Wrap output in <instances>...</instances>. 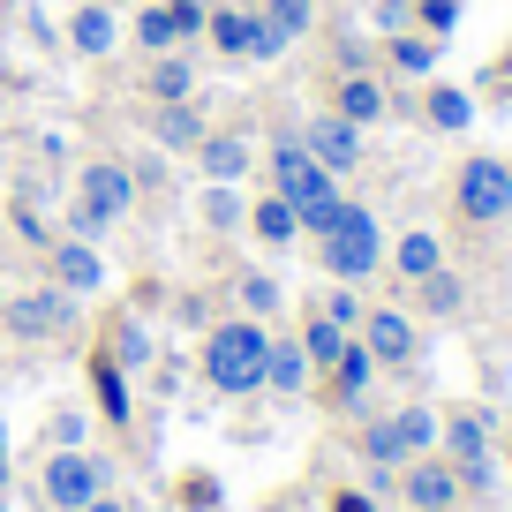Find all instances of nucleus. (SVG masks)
I'll return each mask as SVG.
<instances>
[{
  "label": "nucleus",
  "mask_w": 512,
  "mask_h": 512,
  "mask_svg": "<svg viewBox=\"0 0 512 512\" xmlns=\"http://www.w3.org/2000/svg\"><path fill=\"white\" fill-rule=\"evenodd\" d=\"M317 249H324V272H332L339 287L369 279V272L384 264V226H377V211H369V204H347V196H339L332 219H324V234H317Z\"/></svg>",
  "instance_id": "obj_1"
},
{
  "label": "nucleus",
  "mask_w": 512,
  "mask_h": 512,
  "mask_svg": "<svg viewBox=\"0 0 512 512\" xmlns=\"http://www.w3.org/2000/svg\"><path fill=\"white\" fill-rule=\"evenodd\" d=\"M264 354H272V332L256 317H226L219 332L204 339V377L219 392H256L264 384Z\"/></svg>",
  "instance_id": "obj_2"
},
{
  "label": "nucleus",
  "mask_w": 512,
  "mask_h": 512,
  "mask_svg": "<svg viewBox=\"0 0 512 512\" xmlns=\"http://www.w3.org/2000/svg\"><path fill=\"white\" fill-rule=\"evenodd\" d=\"M264 174H272V196H287V204H294V219H317V211L339 196V181L302 151V136H279L272 159H264Z\"/></svg>",
  "instance_id": "obj_3"
},
{
  "label": "nucleus",
  "mask_w": 512,
  "mask_h": 512,
  "mask_svg": "<svg viewBox=\"0 0 512 512\" xmlns=\"http://www.w3.org/2000/svg\"><path fill=\"white\" fill-rule=\"evenodd\" d=\"M452 204L467 226H505L512 219V166L505 159H467L452 181Z\"/></svg>",
  "instance_id": "obj_4"
},
{
  "label": "nucleus",
  "mask_w": 512,
  "mask_h": 512,
  "mask_svg": "<svg viewBox=\"0 0 512 512\" xmlns=\"http://www.w3.org/2000/svg\"><path fill=\"white\" fill-rule=\"evenodd\" d=\"M68 324H76V294H61V287H31V294H8V302H0V332L23 339V347L68 332Z\"/></svg>",
  "instance_id": "obj_5"
},
{
  "label": "nucleus",
  "mask_w": 512,
  "mask_h": 512,
  "mask_svg": "<svg viewBox=\"0 0 512 512\" xmlns=\"http://www.w3.org/2000/svg\"><path fill=\"white\" fill-rule=\"evenodd\" d=\"M76 204L91 211L98 226H121L128 211H136V174H128L121 159H91L83 181H76Z\"/></svg>",
  "instance_id": "obj_6"
},
{
  "label": "nucleus",
  "mask_w": 512,
  "mask_h": 512,
  "mask_svg": "<svg viewBox=\"0 0 512 512\" xmlns=\"http://www.w3.org/2000/svg\"><path fill=\"white\" fill-rule=\"evenodd\" d=\"M204 38L219 53H234V61H272V53H287V46H279V31L256 16V8H211Z\"/></svg>",
  "instance_id": "obj_7"
},
{
  "label": "nucleus",
  "mask_w": 512,
  "mask_h": 512,
  "mask_svg": "<svg viewBox=\"0 0 512 512\" xmlns=\"http://www.w3.org/2000/svg\"><path fill=\"white\" fill-rule=\"evenodd\" d=\"M46 497L61 512H83L91 497H106V460H98V452H76V445L53 452L46 460Z\"/></svg>",
  "instance_id": "obj_8"
},
{
  "label": "nucleus",
  "mask_w": 512,
  "mask_h": 512,
  "mask_svg": "<svg viewBox=\"0 0 512 512\" xmlns=\"http://www.w3.org/2000/svg\"><path fill=\"white\" fill-rule=\"evenodd\" d=\"M302 151L339 181V174H354V166H362V128L339 121V113H309V121H302Z\"/></svg>",
  "instance_id": "obj_9"
},
{
  "label": "nucleus",
  "mask_w": 512,
  "mask_h": 512,
  "mask_svg": "<svg viewBox=\"0 0 512 512\" xmlns=\"http://www.w3.org/2000/svg\"><path fill=\"white\" fill-rule=\"evenodd\" d=\"M46 264H53V287L76 294V302L106 287V256H98V241H76V234H68V241H53V249H46Z\"/></svg>",
  "instance_id": "obj_10"
},
{
  "label": "nucleus",
  "mask_w": 512,
  "mask_h": 512,
  "mask_svg": "<svg viewBox=\"0 0 512 512\" xmlns=\"http://www.w3.org/2000/svg\"><path fill=\"white\" fill-rule=\"evenodd\" d=\"M362 347H369V362H415V317H400V309H362Z\"/></svg>",
  "instance_id": "obj_11"
},
{
  "label": "nucleus",
  "mask_w": 512,
  "mask_h": 512,
  "mask_svg": "<svg viewBox=\"0 0 512 512\" xmlns=\"http://www.w3.org/2000/svg\"><path fill=\"white\" fill-rule=\"evenodd\" d=\"M332 113H339V121H354V128H377L384 113H392V91H384V83L369 76V68H354V76H339Z\"/></svg>",
  "instance_id": "obj_12"
},
{
  "label": "nucleus",
  "mask_w": 512,
  "mask_h": 512,
  "mask_svg": "<svg viewBox=\"0 0 512 512\" xmlns=\"http://www.w3.org/2000/svg\"><path fill=\"white\" fill-rule=\"evenodd\" d=\"M392 272H400V287L445 272V241H437V226H407V234L392 241Z\"/></svg>",
  "instance_id": "obj_13"
},
{
  "label": "nucleus",
  "mask_w": 512,
  "mask_h": 512,
  "mask_svg": "<svg viewBox=\"0 0 512 512\" xmlns=\"http://www.w3.org/2000/svg\"><path fill=\"white\" fill-rule=\"evenodd\" d=\"M196 166H204V181H241L256 166V151H249L241 128H226V136H204V144H196Z\"/></svg>",
  "instance_id": "obj_14"
},
{
  "label": "nucleus",
  "mask_w": 512,
  "mask_h": 512,
  "mask_svg": "<svg viewBox=\"0 0 512 512\" xmlns=\"http://www.w3.org/2000/svg\"><path fill=\"white\" fill-rule=\"evenodd\" d=\"M407 505H415V512H452V505H460V475L437 467V460H415V467H407Z\"/></svg>",
  "instance_id": "obj_15"
},
{
  "label": "nucleus",
  "mask_w": 512,
  "mask_h": 512,
  "mask_svg": "<svg viewBox=\"0 0 512 512\" xmlns=\"http://www.w3.org/2000/svg\"><path fill=\"white\" fill-rule=\"evenodd\" d=\"M159 151H196L211 136V121H204V106H196V98H181V106H159Z\"/></svg>",
  "instance_id": "obj_16"
},
{
  "label": "nucleus",
  "mask_w": 512,
  "mask_h": 512,
  "mask_svg": "<svg viewBox=\"0 0 512 512\" xmlns=\"http://www.w3.org/2000/svg\"><path fill=\"white\" fill-rule=\"evenodd\" d=\"M241 226H249L256 241H272V249H287V241L302 234V219H294V204H287V196H256Z\"/></svg>",
  "instance_id": "obj_17"
},
{
  "label": "nucleus",
  "mask_w": 512,
  "mask_h": 512,
  "mask_svg": "<svg viewBox=\"0 0 512 512\" xmlns=\"http://www.w3.org/2000/svg\"><path fill=\"white\" fill-rule=\"evenodd\" d=\"M151 98L159 106H181V98H196V68H189V53H151Z\"/></svg>",
  "instance_id": "obj_18"
},
{
  "label": "nucleus",
  "mask_w": 512,
  "mask_h": 512,
  "mask_svg": "<svg viewBox=\"0 0 512 512\" xmlns=\"http://www.w3.org/2000/svg\"><path fill=\"white\" fill-rule=\"evenodd\" d=\"M264 384H272V392H302V384H309L302 339H272V354H264Z\"/></svg>",
  "instance_id": "obj_19"
},
{
  "label": "nucleus",
  "mask_w": 512,
  "mask_h": 512,
  "mask_svg": "<svg viewBox=\"0 0 512 512\" xmlns=\"http://www.w3.org/2000/svg\"><path fill=\"white\" fill-rule=\"evenodd\" d=\"M437 53H445V46H437L430 31H392V46H384V61L400 68V76H430V68H437Z\"/></svg>",
  "instance_id": "obj_20"
},
{
  "label": "nucleus",
  "mask_w": 512,
  "mask_h": 512,
  "mask_svg": "<svg viewBox=\"0 0 512 512\" xmlns=\"http://www.w3.org/2000/svg\"><path fill=\"white\" fill-rule=\"evenodd\" d=\"M68 46L91 53V61H98V53H113V16L98 8V0H83L76 16H68Z\"/></svg>",
  "instance_id": "obj_21"
},
{
  "label": "nucleus",
  "mask_w": 512,
  "mask_h": 512,
  "mask_svg": "<svg viewBox=\"0 0 512 512\" xmlns=\"http://www.w3.org/2000/svg\"><path fill=\"white\" fill-rule=\"evenodd\" d=\"M422 121H430V128H445V136H460V128L475 121V98H467V91H452V83H437V91L422 98Z\"/></svg>",
  "instance_id": "obj_22"
},
{
  "label": "nucleus",
  "mask_w": 512,
  "mask_h": 512,
  "mask_svg": "<svg viewBox=\"0 0 512 512\" xmlns=\"http://www.w3.org/2000/svg\"><path fill=\"white\" fill-rule=\"evenodd\" d=\"M264 23L279 31V46H302L317 31V0H264Z\"/></svg>",
  "instance_id": "obj_23"
},
{
  "label": "nucleus",
  "mask_w": 512,
  "mask_h": 512,
  "mask_svg": "<svg viewBox=\"0 0 512 512\" xmlns=\"http://www.w3.org/2000/svg\"><path fill=\"white\" fill-rule=\"evenodd\" d=\"M369 369H377V362H369V347H362V339H347V347H339V362H332V384H339V400H347V407H362Z\"/></svg>",
  "instance_id": "obj_24"
},
{
  "label": "nucleus",
  "mask_w": 512,
  "mask_h": 512,
  "mask_svg": "<svg viewBox=\"0 0 512 512\" xmlns=\"http://www.w3.org/2000/svg\"><path fill=\"white\" fill-rule=\"evenodd\" d=\"M347 339H354V332H339V324H332V317H324V309H317V317L302 324V354H309V369H332Z\"/></svg>",
  "instance_id": "obj_25"
},
{
  "label": "nucleus",
  "mask_w": 512,
  "mask_h": 512,
  "mask_svg": "<svg viewBox=\"0 0 512 512\" xmlns=\"http://www.w3.org/2000/svg\"><path fill=\"white\" fill-rule=\"evenodd\" d=\"M91 384H98V407H106V422H128L136 407H128V384H121V362L113 354H98L91 362Z\"/></svg>",
  "instance_id": "obj_26"
},
{
  "label": "nucleus",
  "mask_w": 512,
  "mask_h": 512,
  "mask_svg": "<svg viewBox=\"0 0 512 512\" xmlns=\"http://www.w3.org/2000/svg\"><path fill=\"white\" fill-rule=\"evenodd\" d=\"M445 445H452V460H490V430H482V415H452L445 422Z\"/></svg>",
  "instance_id": "obj_27"
},
{
  "label": "nucleus",
  "mask_w": 512,
  "mask_h": 512,
  "mask_svg": "<svg viewBox=\"0 0 512 512\" xmlns=\"http://www.w3.org/2000/svg\"><path fill=\"white\" fill-rule=\"evenodd\" d=\"M234 287H241V317H256V324L279 317V302H287V294H279V279H264V272H241Z\"/></svg>",
  "instance_id": "obj_28"
},
{
  "label": "nucleus",
  "mask_w": 512,
  "mask_h": 512,
  "mask_svg": "<svg viewBox=\"0 0 512 512\" xmlns=\"http://www.w3.org/2000/svg\"><path fill=\"white\" fill-rule=\"evenodd\" d=\"M415 294H422V309H430V317H452V309L467 302V294H460V279H452V272H430V279H415Z\"/></svg>",
  "instance_id": "obj_29"
},
{
  "label": "nucleus",
  "mask_w": 512,
  "mask_h": 512,
  "mask_svg": "<svg viewBox=\"0 0 512 512\" xmlns=\"http://www.w3.org/2000/svg\"><path fill=\"white\" fill-rule=\"evenodd\" d=\"M392 430H400L407 452H430V445H437V415H430V407H407V415H392Z\"/></svg>",
  "instance_id": "obj_30"
},
{
  "label": "nucleus",
  "mask_w": 512,
  "mask_h": 512,
  "mask_svg": "<svg viewBox=\"0 0 512 512\" xmlns=\"http://www.w3.org/2000/svg\"><path fill=\"white\" fill-rule=\"evenodd\" d=\"M166 23H174L181 46H196V38H204V23H211V8H204V0H166Z\"/></svg>",
  "instance_id": "obj_31"
},
{
  "label": "nucleus",
  "mask_w": 512,
  "mask_h": 512,
  "mask_svg": "<svg viewBox=\"0 0 512 512\" xmlns=\"http://www.w3.org/2000/svg\"><path fill=\"white\" fill-rule=\"evenodd\" d=\"M362 452H369L377 467H400V460H407V445H400V430H392V422H369V430H362Z\"/></svg>",
  "instance_id": "obj_32"
},
{
  "label": "nucleus",
  "mask_w": 512,
  "mask_h": 512,
  "mask_svg": "<svg viewBox=\"0 0 512 512\" xmlns=\"http://www.w3.org/2000/svg\"><path fill=\"white\" fill-rule=\"evenodd\" d=\"M204 219H211V226H241V219H249V204L234 196V181H211V196H204Z\"/></svg>",
  "instance_id": "obj_33"
},
{
  "label": "nucleus",
  "mask_w": 512,
  "mask_h": 512,
  "mask_svg": "<svg viewBox=\"0 0 512 512\" xmlns=\"http://www.w3.org/2000/svg\"><path fill=\"white\" fill-rule=\"evenodd\" d=\"M136 46H151V53H174L181 46L174 23H166V8H144V16H136Z\"/></svg>",
  "instance_id": "obj_34"
},
{
  "label": "nucleus",
  "mask_w": 512,
  "mask_h": 512,
  "mask_svg": "<svg viewBox=\"0 0 512 512\" xmlns=\"http://www.w3.org/2000/svg\"><path fill=\"white\" fill-rule=\"evenodd\" d=\"M113 362H151V332L136 317H121V332H113Z\"/></svg>",
  "instance_id": "obj_35"
},
{
  "label": "nucleus",
  "mask_w": 512,
  "mask_h": 512,
  "mask_svg": "<svg viewBox=\"0 0 512 512\" xmlns=\"http://www.w3.org/2000/svg\"><path fill=\"white\" fill-rule=\"evenodd\" d=\"M415 23H422L430 38H445L452 23H460V0H415Z\"/></svg>",
  "instance_id": "obj_36"
},
{
  "label": "nucleus",
  "mask_w": 512,
  "mask_h": 512,
  "mask_svg": "<svg viewBox=\"0 0 512 512\" xmlns=\"http://www.w3.org/2000/svg\"><path fill=\"white\" fill-rule=\"evenodd\" d=\"M324 317H332L339 332H354V324H362V302H354V294L339 287V294H324Z\"/></svg>",
  "instance_id": "obj_37"
},
{
  "label": "nucleus",
  "mask_w": 512,
  "mask_h": 512,
  "mask_svg": "<svg viewBox=\"0 0 512 512\" xmlns=\"http://www.w3.org/2000/svg\"><path fill=\"white\" fill-rule=\"evenodd\" d=\"M53 437H61V445H83V415H53Z\"/></svg>",
  "instance_id": "obj_38"
},
{
  "label": "nucleus",
  "mask_w": 512,
  "mask_h": 512,
  "mask_svg": "<svg viewBox=\"0 0 512 512\" xmlns=\"http://www.w3.org/2000/svg\"><path fill=\"white\" fill-rule=\"evenodd\" d=\"M332 512H377V497H362V490H339V497H332Z\"/></svg>",
  "instance_id": "obj_39"
},
{
  "label": "nucleus",
  "mask_w": 512,
  "mask_h": 512,
  "mask_svg": "<svg viewBox=\"0 0 512 512\" xmlns=\"http://www.w3.org/2000/svg\"><path fill=\"white\" fill-rule=\"evenodd\" d=\"M83 512H128V505H113V497H91V505H83Z\"/></svg>",
  "instance_id": "obj_40"
},
{
  "label": "nucleus",
  "mask_w": 512,
  "mask_h": 512,
  "mask_svg": "<svg viewBox=\"0 0 512 512\" xmlns=\"http://www.w3.org/2000/svg\"><path fill=\"white\" fill-rule=\"evenodd\" d=\"M226 8H256V16H264V0H226Z\"/></svg>",
  "instance_id": "obj_41"
},
{
  "label": "nucleus",
  "mask_w": 512,
  "mask_h": 512,
  "mask_svg": "<svg viewBox=\"0 0 512 512\" xmlns=\"http://www.w3.org/2000/svg\"><path fill=\"white\" fill-rule=\"evenodd\" d=\"M0 302H8V287H0Z\"/></svg>",
  "instance_id": "obj_42"
}]
</instances>
